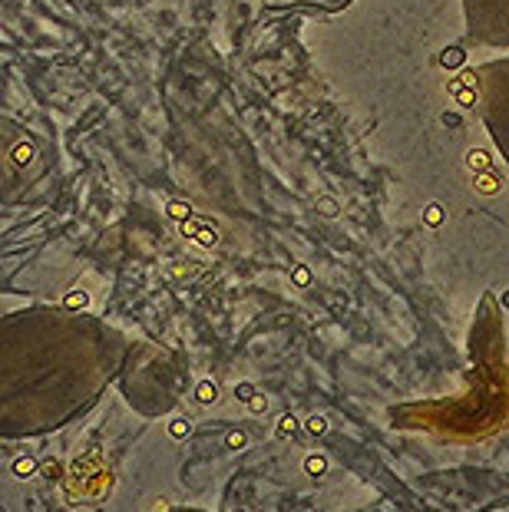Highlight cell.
Returning a JSON list of instances; mask_svg holds the SVG:
<instances>
[{
	"instance_id": "6da1fadb",
	"label": "cell",
	"mask_w": 509,
	"mask_h": 512,
	"mask_svg": "<svg viewBox=\"0 0 509 512\" xmlns=\"http://www.w3.org/2000/svg\"><path fill=\"white\" fill-rule=\"evenodd\" d=\"M476 90H480V113L490 126L493 143L509 162V60L486 63L476 70Z\"/></svg>"
},
{
	"instance_id": "7a4b0ae2",
	"label": "cell",
	"mask_w": 509,
	"mask_h": 512,
	"mask_svg": "<svg viewBox=\"0 0 509 512\" xmlns=\"http://www.w3.org/2000/svg\"><path fill=\"white\" fill-rule=\"evenodd\" d=\"M470 37L486 47H509V0H463Z\"/></svg>"
},
{
	"instance_id": "3957f363",
	"label": "cell",
	"mask_w": 509,
	"mask_h": 512,
	"mask_svg": "<svg viewBox=\"0 0 509 512\" xmlns=\"http://www.w3.org/2000/svg\"><path fill=\"white\" fill-rule=\"evenodd\" d=\"M295 433H298V420L291 417V413H285V417H278V423H275V437H278V440L295 437Z\"/></svg>"
},
{
	"instance_id": "277c9868",
	"label": "cell",
	"mask_w": 509,
	"mask_h": 512,
	"mask_svg": "<svg viewBox=\"0 0 509 512\" xmlns=\"http://www.w3.org/2000/svg\"><path fill=\"white\" fill-rule=\"evenodd\" d=\"M189 433H192V423H189L186 417H172V420H169V437H172V440H186Z\"/></svg>"
},
{
	"instance_id": "5b68a950",
	"label": "cell",
	"mask_w": 509,
	"mask_h": 512,
	"mask_svg": "<svg viewBox=\"0 0 509 512\" xmlns=\"http://www.w3.org/2000/svg\"><path fill=\"white\" fill-rule=\"evenodd\" d=\"M305 473L308 476H324V473H328V460H324L321 453H311L305 460Z\"/></svg>"
},
{
	"instance_id": "8992f818",
	"label": "cell",
	"mask_w": 509,
	"mask_h": 512,
	"mask_svg": "<svg viewBox=\"0 0 509 512\" xmlns=\"http://www.w3.org/2000/svg\"><path fill=\"white\" fill-rule=\"evenodd\" d=\"M14 473H17L20 479L34 476V473H37V460H34V456H17V460H14Z\"/></svg>"
},
{
	"instance_id": "52a82bcc",
	"label": "cell",
	"mask_w": 509,
	"mask_h": 512,
	"mask_svg": "<svg viewBox=\"0 0 509 512\" xmlns=\"http://www.w3.org/2000/svg\"><path fill=\"white\" fill-rule=\"evenodd\" d=\"M305 433H311V437H324V433H328V420H324V417H308L305 420Z\"/></svg>"
},
{
	"instance_id": "ba28073f",
	"label": "cell",
	"mask_w": 509,
	"mask_h": 512,
	"mask_svg": "<svg viewBox=\"0 0 509 512\" xmlns=\"http://www.w3.org/2000/svg\"><path fill=\"white\" fill-rule=\"evenodd\" d=\"M215 397H219V390H215V384H209V380H202V384L196 387L199 403H215Z\"/></svg>"
},
{
	"instance_id": "9c48e42d",
	"label": "cell",
	"mask_w": 509,
	"mask_h": 512,
	"mask_svg": "<svg viewBox=\"0 0 509 512\" xmlns=\"http://www.w3.org/2000/svg\"><path fill=\"white\" fill-rule=\"evenodd\" d=\"M245 443H248V437H245L242 430H232L229 437H225V446H229V450H242Z\"/></svg>"
},
{
	"instance_id": "30bf717a",
	"label": "cell",
	"mask_w": 509,
	"mask_h": 512,
	"mask_svg": "<svg viewBox=\"0 0 509 512\" xmlns=\"http://www.w3.org/2000/svg\"><path fill=\"white\" fill-rule=\"evenodd\" d=\"M265 407H268V400H262V397L248 400V410H252V413H265Z\"/></svg>"
},
{
	"instance_id": "8fae6325",
	"label": "cell",
	"mask_w": 509,
	"mask_h": 512,
	"mask_svg": "<svg viewBox=\"0 0 509 512\" xmlns=\"http://www.w3.org/2000/svg\"><path fill=\"white\" fill-rule=\"evenodd\" d=\"M235 512H242V509H235Z\"/></svg>"
}]
</instances>
